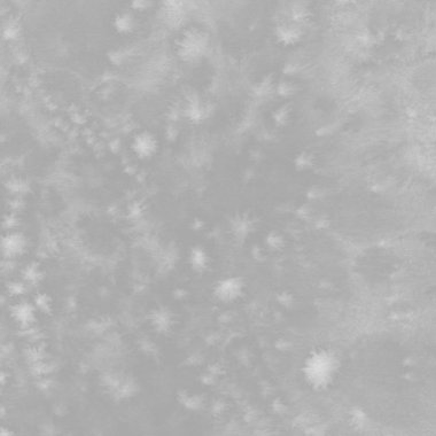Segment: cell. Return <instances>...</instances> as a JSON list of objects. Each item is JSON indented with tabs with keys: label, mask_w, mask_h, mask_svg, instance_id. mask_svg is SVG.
Here are the masks:
<instances>
[{
	"label": "cell",
	"mask_w": 436,
	"mask_h": 436,
	"mask_svg": "<svg viewBox=\"0 0 436 436\" xmlns=\"http://www.w3.org/2000/svg\"><path fill=\"white\" fill-rule=\"evenodd\" d=\"M157 148V141L153 134L142 132L134 138L132 149L140 159H147L154 155Z\"/></svg>",
	"instance_id": "2"
},
{
	"label": "cell",
	"mask_w": 436,
	"mask_h": 436,
	"mask_svg": "<svg viewBox=\"0 0 436 436\" xmlns=\"http://www.w3.org/2000/svg\"><path fill=\"white\" fill-rule=\"evenodd\" d=\"M24 245L25 242H24V239L22 238V235L13 234V235H9V237H7L6 242H3L2 247L3 248H6V252L15 254L21 252Z\"/></svg>",
	"instance_id": "5"
},
{
	"label": "cell",
	"mask_w": 436,
	"mask_h": 436,
	"mask_svg": "<svg viewBox=\"0 0 436 436\" xmlns=\"http://www.w3.org/2000/svg\"><path fill=\"white\" fill-rule=\"evenodd\" d=\"M268 245L273 249L280 248V247L284 245L283 237H281V235H279V234H277L276 232H272L268 237Z\"/></svg>",
	"instance_id": "8"
},
{
	"label": "cell",
	"mask_w": 436,
	"mask_h": 436,
	"mask_svg": "<svg viewBox=\"0 0 436 436\" xmlns=\"http://www.w3.org/2000/svg\"><path fill=\"white\" fill-rule=\"evenodd\" d=\"M296 167H298L299 170H306V169L310 168L312 165V157L310 154L308 153H302L300 154L298 159L295 161Z\"/></svg>",
	"instance_id": "7"
},
{
	"label": "cell",
	"mask_w": 436,
	"mask_h": 436,
	"mask_svg": "<svg viewBox=\"0 0 436 436\" xmlns=\"http://www.w3.org/2000/svg\"><path fill=\"white\" fill-rule=\"evenodd\" d=\"M242 283L237 278L221 281L216 288V295L223 301H232L241 294Z\"/></svg>",
	"instance_id": "3"
},
{
	"label": "cell",
	"mask_w": 436,
	"mask_h": 436,
	"mask_svg": "<svg viewBox=\"0 0 436 436\" xmlns=\"http://www.w3.org/2000/svg\"><path fill=\"white\" fill-rule=\"evenodd\" d=\"M114 26L119 33H129L136 26V18L130 13L118 14L114 20Z\"/></svg>",
	"instance_id": "4"
},
{
	"label": "cell",
	"mask_w": 436,
	"mask_h": 436,
	"mask_svg": "<svg viewBox=\"0 0 436 436\" xmlns=\"http://www.w3.org/2000/svg\"><path fill=\"white\" fill-rule=\"evenodd\" d=\"M287 116H288V114L286 113V110L280 109V110H278L277 113H276V117L275 118L277 119V121H279L280 123H284L287 119Z\"/></svg>",
	"instance_id": "9"
},
{
	"label": "cell",
	"mask_w": 436,
	"mask_h": 436,
	"mask_svg": "<svg viewBox=\"0 0 436 436\" xmlns=\"http://www.w3.org/2000/svg\"><path fill=\"white\" fill-rule=\"evenodd\" d=\"M339 365L338 357L327 350H320L309 356L303 371L309 385L317 389L329 386L337 373Z\"/></svg>",
	"instance_id": "1"
},
{
	"label": "cell",
	"mask_w": 436,
	"mask_h": 436,
	"mask_svg": "<svg viewBox=\"0 0 436 436\" xmlns=\"http://www.w3.org/2000/svg\"><path fill=\"white\" fill-rule=\"evenodd\" d=\"M191 263L195 269L202 270L208 263V256L201 248H194L191 255Z\"/></svg>",
	"instance_id": "6"
}]
</instances>
